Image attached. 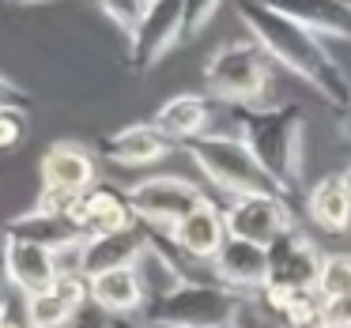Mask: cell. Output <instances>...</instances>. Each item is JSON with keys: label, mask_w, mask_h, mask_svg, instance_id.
<instances>
[{"label": "cell", "mask_w": 351, "mask_h": 328, "mask_svg": "<svg viewBox=\"0 0 351 328\" xmlns=\"http://www.w3.org/2000/svg\"><path fill=\"white\" fill-rule=\"evenodd\" d=\"M238 19L250 27L253 42L272 57L276 64H283L287 72H295L302 84H310L332 110L351 106V76L332 53H328L325 38L313 34L310 27L287 19L283 12L268 8L265 0H234Z\"/></svg>", "instance_id": "6da1fadb"}, {"label": "cell", "mask_w": 351, "mask_h": 328, "mask_svg": "<svg viewBox=\"0 0 351 328\" xmlns=\"http://www.w3.org/2000/svg\"><path fill=\"white\" fill-rule=\"evenodd\" d=\"M242 140L253 159L268 170L283 197H295L302 185V129L306 114L298 106H230Z\"/></svg>", "instance_id": "7a4b0ae2"}, {"label": "cell", "mask_w": 351, "mask_h": 328, "mask_svg": "<svg viewBox=\"0 0 351 328\" xmlns=\"http://www.w3.org/2000/svg\"><path fill=\"white\" fill-rule=\"evenodd\" d=\"M250 294L219 279H185L140 310L147 328H223L242 320Z\"/></svg>", "instance_id": "3957f363"}, {"label": "cell", "mask_w": 351, "mask_h": 328, "mask_svg": "<svg viewBox=\"0 0 351 328\" xmlns=\"http://www.w3.org/2000/svg\"><path fill=\"white\" fill-rule=\"evenodd\" d=\"M182 151L193 159V166L204 174L219 192L234 197H257V192H280V185L268 177V170L253 159L250 144L242 136H223V132H204L182 144ZM283 197V192H280Z\"/></svg>", "instance_id": "277c9868"}, {"label": "cell", "mask_w": 351, "mask_h": 328, "mask_svg": "<svg viewBox=\"0 0 351 328\" xmlns=\"http://www.w3.org/2000/svg\"><path fill=\"white\" fill-rule=\"evenodd\" d=\"M268 61L272 57L257 42H227L204 61V87L227 106H253L268 91Z\"/></svg>", "instance_id": "5b68a950"}, {"label": "cell", "mask_w": 351, "mask_h": 328, "mask_svg": "<svg viewBox=\"0 0 351 328\" xmlns=\"http://www.w3.org/2000/svg\"><path fill=\"white\" fill-rule=\"evenodd\" d=\"M125 192H129V204H132V212H136V219L144 223V227H162V230H174L189 212H197L200 204L212 200L197 181L174 177V174L144 177V181L129 185Z\"/></svg>", "instance_id": "8992f818"}, {"label": "cell", "mask_w": 351, "mask_h": 328, "mask_svg": "<svg viewBox=\"0 0 351 328\" xmlns=\"http://www.w3.org/2000/svg\"><path fill=\"white\" fill-rule=\"evenodd\" d=\"M230 238H245L257 245H272L280 234L295 230V212L291 200L280 192H257V197H234L223 207Z\"/></svg>", "instance_id": "52a82bcc"}, {"label": "cell", "mask_w": 351, "mask_h": 328, "mask_svg": "<svg viewBox=\"0 0 351 328\" xmlns=\"http://www.w3.org/2000/svg\"><path fill=\"white\" fill-rule=\"evenodd\" d=\"M178 42H185V0H152L129 38V64L136 72L155 68Z\"/></svg>", "instance_id": "ba28073f"}, {"label": "cell", "mask_w": 351, "mask_h": 328, "mask_svg": "<svg viewBox=\"0 0 351 328\" xmlns=\"http://www.w3.org/2000/svg\"><path fill=\"white\" fill-rule=\"evenodd\" d=\"M69 227L80 238H95V234H114V230H132L136 227V212L129 204V192L117 189V185H95L84 197L72 200L69 207Z\"/></svg>", "instance_id": "9c48e42d"}, {"label": "cell", "mask_w": 351, "mask_h": 328, "mask_svg": "<svg viewBox=\"0 0 351 328\" xmlns=\"http://www.w3.org/2000/svg\"><path fill=\"white\" fill-rule=\"evenodd\" d=\"M321 249L302 230H287L268 245V283H287L295 290H317L321 275Z\"/></svg>", "instance_id": "30bf717a"}, {"label": "cell", "mask_w": 351, "mask_h": 328, "mask_svg": "<svg viewBox=\"0 0 351 328\" xmlns=\"http://www.w3.org/2000/svg\"><path fill=\"white\" fill-rule=\"evenodd\" d=\"M42 185L72 192V197H84L87 189H95L99 185V162H95L91 147L76 144V140L49 144V151L42 155Z\"/></svg>", "instance_id": "8fae6325"}, {"label": "cell", "mask_w": 351, "mask_h": 328, "mask_svg": "<svg viewBox=\"0 0 351 328\" xmlns=\"http://www.w3.org/2000/svg\"><path fill=\"white\" fill-rule=\"evenodd\" d=\"M178 147L182 144H174L159 125L147 121V125H125L114 136H106L99 144V155L110 162H117V166H155V162H162L167 155H174Z\"/></svg>", "instance_id": "7c38bea8"}, {"label": "cell", "mask_w": 351, "mask_h": 328, "mask_svg": "<svg viewBox=\"0 0 351 328\" xmlns=\"http://www.w3.org/2000/svg\"><path fill=\"white\" fill-rule=\"evenodd\" d=\"M0 268L8 275V283L19 294H34V290L53 287L57 272V257L49 245L38 242H23V238H8L4 234V253H0Z\"/></svg>", "instance_id": "4fadbf2b"}, {"label": "cell", "mask_w": 351, "mask_h": 328, "mask_svg": "<svg viewBox=\"0 0 351 328\" xmlns=\"http://www.w3.org/2000/svg\"><path fill=\"white\" fill-rule=\"evenodd\" d=\"M212 275L227 287L253 294L268 283V245L245 242V238H227L219 257L212 260Z\"/></svg>", "instance_id": "5bb4252c"}, {"label": "cell", "mask_w": 351, "mask_h": 328, "mask_svg": "<svg viewBox=\"0 0 351 328\" xmlns=\"http://www.w3.org/2000/svg\"><path fill=\"white\" fill-rule=\"evenodd\" d=\"M91 302L106 317H140V310L147 305V290H144L136 264L91 275Z\"/></svg>", "instance_id": "9a60e30c"}, {"label": "cell", "mask_w": 351, "mask_h": 328, "mask_svg": "<svg viewBox=\"0 0 351 328\" xmlns=\"http://www.w3.org/2000/svg\"><path fill=\"white\" fill-rule=\"evenodd\" d=\"M170 234H174V242L182 245L197 264H208V268H212L215 257H219L223 242L230 238L227 234V219H223V212L212 204V200L200 204L197 212H189Z\"/></svg>", "instance_id": "2e32d148"}, {"label": "cell", "mask_w": 351, "mask_h": 328, "mask_svg": "<svg viewBox=\"0 0 351 328\" xmlns=\"http://www.w3.org/2000/svg\"><path fill=\"white\" fill-rule=\"evenodd\" d=\"M265 4L295 23L310 27L321 38L332 34V38L351 42V0H265Z\"/></svg>", "instance_id": "e0dca14e"}, {"label": "cell", "mask_w": 351, "mask_h": 328, "mask_svg": "<svg viewBox=\"0 0 351 328\" xmlns=\"http://www.w3.org/2000/svg\"><path fill=\"white\" fill-rule=\"evenodd\" d=\"M306 215L325 234H348L351 230V189L343 174H328L306 192Z\"/></svg>", "instance_id": "ac0fdd59"}, {"label": "cell", "mask_w": 351, "mask_h": 328, "mask_svg": "<svg viewBox=\"0 0 351 328\" xmlns=\"http://www.w3.org/2000/svg\"><path fill=\"white\" fill-rule=\"evenodd\" d=\"M140 253H144V227H132V230H114V234H95L84 238V275L110 272V268H125V264H136Z\"/></svg>", "instance_id": "d6986e66"}, {"label": "cell", "mask_w": 351, "mask_h": 328, "mask_svg": "<svg viewBox=\"0 0 351 328\" xmlns=\"http://www.w3.org/2000/svg\"><path fill=\"white\" fill-rule=\"evenodd\" d=\"M208 121H212V102H208L204 94H174V99H167L155 110V125H159L174 144L204 136Z\"/></svg>", "instance_id": "ffe728a7"}, {"label": "cell", "mask_w": 351, "mask_h": 328, "mask_svg": "<svg viewBox=\"0 0 351 328\" xmlns=\"http://www.w3.org/2000/svg\"><path fill=\"white\" fill-rule=\"evenodd\" d=\"M4 234H8V238H23V242H38V245H49V249H57V245H64L69 238H76V230L69 227V219H57V215H46V212H38V207H31L27 215L12 219L8 227H4Z\"/></svg>", "instance_id": "44dd1931"}, {"label": "cell", "mask_w": 351, "mask_h": 328, "mask_svg": "<svg viewBox=\"0 0 351 328\" xmlns=\"http://www.w3.org/2000/svg\"><path fill=\"white\" fill-rule=\"evenodd\" d=\"M76 313L80 310H72L69 298H64L57 287L23 294V317L31 320V328H69Z\"/></svg>", "instance_id": "7402d4cb"}, {"label": "cell", "mask_w": 351, "mask_h": 328, "mask_svg": "<svg viewBox=\"0 0 351 328\" xmlns=\"http://www.w3.org/2000/svg\"><path fill=\"white\" fill-rule=\"evenodd\" d=\"M317 294H321V298L351 294V253H328V257L321 260Z\"/></svg>", "instance_id": "603a6c76"}, {"label": "cell", "mask_w": 351, "mask_h": 328, "mask_svg": "<svg viewBox=\"0 0 351 328\" xmlns=\"http://www.w3.org/2000/svg\"><path fill=\"white\" fill-rule=\"evenodd\" d=\"M283 328H321V294L317 290H298L291 305L280 313Z\"/></svg>", "instance_id": "cb8c5ba5"}, {"label": "cell", "mask_w": 351, "mask_h": 328, "mask_svg": "<svg viewBox=\"0 0 351 328\" xmlns=\"http://www.w3.org/2000/svg\"><path fill=\"white\" fill-rule=\"evenodd\" d=\"M147 4H152V0H99L102 16H106L110 23L125 34V38L136 34V27H140V19H144Z\"/></svg>", "instance_id": "d4e9b609"}, {"label": "cell", "mask_w": 351, "mask_h": 328, "mask_svg": "<svg viewBox=\"0 0 351 328\" xmlns=\"http://www.w3.org/2000/svg\"><path fill=\"white\" fill-rule=\"evenodd\" d=\"M27 140V121L16 110H0V151H16Z\"/></svg>", "instance_id": "484cf974"}, {"label": "cell", "mask_w": 351, "mask_h": 328, "mask_svg": "<svg viewBox=\"0 0 351 328\" xmlns=\"http://www.w3.org/2000/svg\"><path fill=\"white\" fill-rule=\"evenodd\" d=\"M223 0H185V38L200 34L208 27V19L219 12Z\"/></svg>", "instance_id": "4316f807"}, {"label": "cell", "mask_w": 351, "mask_h": 328, "mask_svg": "<svg viewBox=\"0 0 351 328\" xmlns=\"http://www.w3.org/2000/svg\"><path fill=\"white\" fill-rule=\"evenodd\" d=\"M321 328H351V294L321 298Z\"/></svg>", "instance_id": "83f0119b"}, {"label": "cell", "mask_w": 351, "mask_h": 328, "mask_svg": "<svg viewBox=\"0 0 351 328\" xmlns=\"http://www.w3.org/2000/svg\"><path fill=\"white\" fill-rule=\"evenodd\" d=\"M34 106L31 91L27 87H19L16 79L0 76V110H16V114H27V110Z\"/></svg>", "instance_id": "f1b7e54d"}, {"label": "cell", "mask_w": 351, "mask_h": 328, "mask_svg": "<svg viewBox=\"0 0 351 328\" xmlns=\"http://www.w3.org/2000/svg\"><path fill=\"white\" fill-rule=\"evenodd\" d=\"M12 290H16V287L8 283V275H4V268H0V320L12 313Z\"/></svg>", "instance_id": "f546056e"}, {"label": "cell", "mask_w": 351, "mask_h": 328, "mask_svg": "<svg viewBox=\"0 0 351 328\" xmlns=\"http://www.w3.org/2000/svg\"><path fill=\"white\" fill-rule=\"evenodd\" d=\"M106 328H147V325L140 317H110Z\"/></svg>", "instance_id": "4dcf8cb0"}, {"label": "cell", "mask_w": 351, "mask_h": 328, "mask_svg": "<svg viewBox=\"0 0 351 328\" xmlns=\"http://www.w3.org/2000/svg\"><path fill=\"white\" fill-rule=\"evenodd\" d=\"M0 328H31V320H27V317H12V313H8V317L0 320Z\"/></svg>", "instance_id": "1f68e13d"}, {"label": "cell", "mask_w": 351, "mask_h": 328, "mask_svg": "<svg viewBox=\"0 0 351 328\" xmlns=\"http://www.w3.org/2000/svg\"><path fill=\"white\" fill-rule=\"evenodd\" d=\"M340 125H343V136H351V106L340 110Z\"/></svg>", "instance_id": "d6a6232c"}, {"label": "cell", "mask_w": 351, "mask_h": 328, "mask_svg": "<svg viewBox=\"0 0 351 328\" xmlns=\"http://www.w3.org/2000/svg\"><path fill=\"white\" fill-rule=\"evenodd\" d=\"M223 328H253V325H245V320H234V325H223Z\"/></svg>", "instance_id": "836d02e7"}, {"label": "cell", "mask_w": 351, "mask_h": 328, "mask_svg": "<svg viewBox=\"0 0 351 328\" xmlns=\"http://www.w3.org/2000/svg\"><path fill=\"white\" fill-rule=\"evenodd\" d=\"M343 181H348V189H351V166H348V170H343Z\"/></svg>", "instance_id": "e575fe53"}, {"label": "cell", "mask_w": 351, "mask_h": 328, "mask_svg": "<svg viewBox=\"0 0 351 328\" xmlns=\"http://www.w3.org/2000/svg\"><path fill=\"white\" fill-rule=\"evenodd\" d=\"M12 4H38V0H12Z\"/></svg>", "instance_id": "d590c367"}]
</instances>
